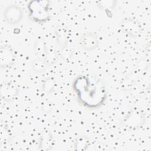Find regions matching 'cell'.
I'll return each mask as SVG.
<instances>
[{"mask_svg":"<svg viewBox=\"0 0 151 151\" xmlns=\"http://www.w3.org/2000/svg\"><path fill=\"white\" fill-rule=\"evenodd\" d=\"M74 91L80 103L86 107L95 109L104 103L107 93L103 83L87 75L78 76L73 82Z\"/></svg>","mask_w":151,"mask_h":151,"instance_id":"obj_1","label":"cell"},{"mask_svg":"<svg viewBox=\"0 0 151 151\" xmlns=\"http://www.w3.org/2000/svg\"><path fill=\"white\" fill-rule=\"evenodd\" d=\"M29 15L38 22H45L50 18L49 4L47 1H32L28 5Z\"/></svg>","mask_w":151,"mask_h":151,"instance_id":"obj_2","label":"cell"},{"mask_svg":"<svg viewBox=\"0 0 151 151\" xmlns=\"http://www.w3.org/2000/svg\"><path fill=\"white\" fill-rule=\"evenodd\" d=\"M4 17L8 23L12 24H17L22 18L21 8L17 5H11L8 6L4 12Z\"/></svg>","mask_w":151,"mask_h":151,"instance_id":"obj_3","label":"cell"},{"mask_svg":"<svg viewBox=\"0 0 151 151\" xmlns=\"http://www.w3.org/2000/svg\"><path fill=\"white\" fill-rule=\"evenodd\" d=\"M80 44L84 49L86 50H92L97 47L98 41L94 34L88 33L84 34L81 37Z\"/></svg>","mask_w":151,"mask_h":151,"instance_id":"obj_4","label":"cell"},{"mask_svg":"<svg viewBox=\"0 0 151 151\" xmlns=\"http://www.w3.org/2000/svg\"><path fill=\"white\" fill-rule=\"evenodd\" d=\"M123 28L132 36H136L139 33V27L136 21L132 19H127L123 23Z\"/></svg>","mask_w":151,"mask_h":151,"instance_id":"obj_5","label":"cell"}]
</instances>
